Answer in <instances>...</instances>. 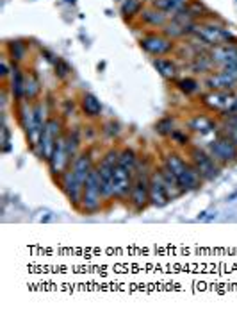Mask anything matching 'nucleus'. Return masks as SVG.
Masks as SVG:
<instances>
[{
    "label": "nucleus",
    "mask_w": 237,
    "mask_h": 313,
    "mask_svg": "<svg viewBox=\"0 0 237 313\" xmlns=\"http://www.w3.org/2000/svg\"><path fill=\"white\" fill-rule=\"evenodd\" d=\"M163 163L175 174L178 184H180L186 192H189V190H198V188L202 186V181H203L202 176L198 174V170L193 166L191 161H186L180 154L168 152L164 156Z\"/></svg>",
    "instance_id": "obj_1"
},
{
    "label": "nucleus",
    "mask_w": 237,
    "mask_h": 313,
    "mask_svg": "<svg viewBox=\"0 0 237 313\" xmlns=\"http://www.w3.org/2000/svg\"><path fill=\"white\" fill-rule=\"evenodd\" d=\"M194 38L205 43L207 47H216V45H223V43H237V38L232 34L228 29H225L220 23L212 22V20H202L196 22Z\"/></svg>",
    "instance_id": "obj_2"
},
{
    "label": "nucleus",
    "mask_w": 237,
    "mask_h": 313,
    "mask_svg": "<svg viewBox=\"0 0 237 313\" xmlns=\"http://www.w3.org/2000/svg\"><path fill=\"white\" fill-rule=\"evenodd\" d=\"M104 199H105V197H104V192H102L100 176H98V170H96V166H95L84 182V190H82L79 210L82 211V213L93 215V213L102 210V200Z\"/></svg>",
    "instance_id": "obj_3"
},
{
    "label": "nucleus",
    "mask_w": 237,
    "mask_h": 313,
    "mask_svg": "<svg viewBox=\"0 0 237 313\" xmlns=\"http://www.w3.org/2000/svg\"><path fill=\"white\" fill-rule=\"evenodd\" d=\"M187 156H189V161L198 170V174L202 176L203 181H214V179L220 177V163L207 150H203L200 147H189L187 148Z\"/></svg>",
    "instance_id": "obj_4"
},
{
    "label": "nucleus",
    "mask_w": 237,
    "mask_h": 313,
    "mask_svg": "<svg viewBox=\"0 0 237 313\" xmlns=\"http://www.w3.org/2000/svg\"><path fill=\"white\" fill-rule=\"evenodd\" d=\"M118 156L119 150L118 148H109L107 152L102 156V160L96 163V170L100 176L102 182V192L105 199H113V176H114V168L118 166Z\"/></svg>",
    "instance_id": "obj_5"
},
{
    "label": "nucleus",
    "mask_w": 237,
    "mask_h": 313,
    "mask_svg": "<svg viewBox=\"0 0 237 313\" xmlns=\"http://www.w3.org/2000/svg\"><path fill=\"white\" fill-rule=\"evenodd\" d=\"M62 120L57 118V116H50L46 120L45 124V129L41 132V140H40V147H38V156L41 160L48 161L52 158V152L56 148V143L57 140L62 136Z\"/></svg>",
    "instance_id": "obj_6"
},
{
    "label": "nucleus",
    "mask_w": 237,
    "mask_h": 313,
    "mask_svg": "<svg viewBox=\"0 0 237 313\" xmlns=\"http://www.w3.org/2000/svg\"><path fill=\"white\" fill-rule=\"evenodd\" d=\"M129 202L134 208V211H143L150 204V174L147 170L135 168Z\"/></svg>",
    "instance_id": "obj_7"
},
{
    "label": "nucleus",
    "mask_w": 237,
    "mask_h": 313,
    "mask_svg": "<svg viewBox=\"0 0 237 313\" xmlns=\"http://www.w3.org/2000/svg\"><path fill=\"white\" fill-rule=\"evenodd\" d=\"M207 152L220 165H228V163H236L237 161V145L223 132H218V136L212 142H209Z\"/></svg>",
    "instance_id": "obj_8"
},
{
    "label": "nucleus",
    "mask_w": 237,
    "mask_h": 313,
    "mask_svg": "<svg viewBox=\"0 0 237 313\" xmlns=\"http://www.w3.org/2000/svg\"><path fill=\"white\" fill-rule=\"evenodd\" d=\"M139 45L147 54L153 57H163L168 56L169 52L175 50V43L173 40H169L168 36L164 34H157V33H150V34H145L139 40Z\"/></svg>",
    "instance_id": "obj_9"
},
{
    "label": "nucleus",
    "mask_w": 237,
    "mask_h": 313,
    "mask_svg": "<svg viewBox=\"0 0 237 313\" xmlns=\"http://www.w3.org/2000/svg\"><path fill=\"white\" fill-rule=\"evenodd\" d=\"M48 166H50V172L54 177H59L64 174V172L70 168L72 165V160H70V154H68V148H66V140H64V134H62L56 143V148L52 152V158L48 161Z\"/></svg>",
    "instance_id": "obj_10"
},
{
    "label": "nucleus",
    "mask_w": 237,
    "mask_h": 313,
    "mask_svg": "<svg viewBox=\"0 0 237 313\" xmlns=\"http://www.w3.org/2000/svg\"><path fill=\"white\" fill-rule=\"evenodd\" d=\"M236 100V93L234 91H221V90H210L202 97V104L210 111L216 113H223L232 108V104Z\"/></svg>",
    "instance_id": "obj_11"
},
{
    "label": "nucleus",
    "mask_w": 237,
    "mask_h": 313,
    "mask_svg": "<svg viewBox=\"0 0 237 313\" xmlns=\"http://www.w3.org/2000/svg\"><path fill=\"white\" fill-rule=\"evenodd\" d=\"M169 192L166 184H164L163 177H161V172L159 168L150 174V206L153 208H164V206L169 204Z\"/></svg>",
    "instance_id": "obj_12"
},
{
    "label": "nucleus",
    "mask_w": 237,
    "mask_h": 313,
    "mask_svg": "<svg viewBox=\"0 0 237 313\" xmlns=\"http://www.w3.org/2000/svg\"><path fill=\"white\" fill-rule=\"evenodd\" d=\"M132 182H134V172L125 170L123 166H116L113 176V194L114 199L125 200L130 197V190H132Z\"/></svg>",
    "instance_id": "obj_13"
},
{
    "label": "nucleus",
    "mask_w": 237,
    "mask_h": 313,
    "mask_svg": "<svg viewBox=\"0 0 237 313\" xmlns=\"http://www.w3.org/2000/svg\"><path fill=\"white\" fill-rule=\"evenodd\" d=\"M59 184H61V190L64 192V195L68 197V200H70L75 208H79L84 184H80V182L77 181V177H75V174H74L72 168H68V170L59 177Z\"/></svg>",
    "instance_id": "obj_14"
},
{
    "label": "nucleus",
    "mask_w": 237,
    "mask_h": 313,
    "mask_svg": "<svg viewBox=\"0 0 237 313\" xmlns=\"http://www.w3.org/2000/svg\"><path fill=\"white\" fill-rule=\"evenodd\" d=\"M209 57L214 66L225 68L237 61V43H223L209 49Z\"/></svg>",
    "instance_id": "obj_15"
},
{
    "label": "nucleus",
    "mask_w": 237,
    "mask_h": 313,
    "mask_svg": "<svg viewBox=\"0 0 237 313\" xmlns=\"http://www.w3.org/2000/svg\"><path fill=\"white\" fill-rule=\"evenodd\" d=\"M95 166L96 165H95V160H93L91 150H80V152L75 156V160L72 161L70 168L74 170L77 181H79L80 184H84L86 179H88V176H89L91 170H93Z\"/></svg>",
    "instance_id": "obj_16"
},
{
    "label": "nucleus",
    "mask_w": 237,
    "mask_h": 313,
    "mask_svg": "<svg viewBox=\"0 0 237 313\" xmlns=\"http://www.w3.org/2000/svg\"><path fill=\"white\" fill-rule=\"evenodd\" d=\"M205 86L209 90H221V91H234L237 88V81L232 77L228 72L220 70V72H212L210 75H207L205 79Z\"/></svg>",
    "instance_id": "obj_17"
},
{
    "label": "nucleus",
    "mask_w": 237,
    "mask_h": 313,
    "mask_svg": "<svg viewBox=\"0 0 237 313\" xmlns=\"http://www.w3.org/2000/svg\"><path fill=\"white\" fill-rule=\"evenodd\" d=\"M187 129L194 134H200V136H209L218 129V124L216 120H212L210 116H205V115H194L189 122H187Z\"/></svg>",
    "instance_id": "obj_18"
},
{
    "label": "nucleus",
    "mask_w": 237,
    "mask_h": 313,
    "mask_svg": "<svg viewBox=\"0 0 237 313\" xmlns=\"http://www.w3.org/2000/svg\"><path fill=\"white\" fill-rule=\"evenodd\" d=\"M139 20H141L143 23L150 25V27H164V25L168 23L169 16L164 11L157 9V7L148 6V7H143L141 15H139Z\"/></svg>",
    "instance_id": "obj_19"
},
{
    "label": "nucleus",
    "mask_w": 237,
    "mask_h": 313,
    "mask_svg": "<svg viewBox=\"0 0 237 313\" xmlns=\"http://www.w3.org/2000/svg\"><path fill=\"white\" fill-rule=\"evenodd\" d=\"M9 90H11V95L16 102H22L23 99H25V75H23V72L18 68L16 65H13Z\"/></svg>",
    "instance_id": "obj_20"
},
{
    "label": "nucleus",
    "mask_w": 237,
    "mask_h": 313,
    "mask_svg": "<svg viewBox=\"0 0 237 313\" xmlns=\"http://www.w3.org/2000/svg\"><path fill=\"white\" fill-rule=\"evenodd\" d=\"M191 2L193 0H152L150 6L157 7V9L164 11L169 18H171V16H175L177 13L184 11Z\"/></svg>",
    "instance_id": "obj_21"
},
{
    "label": "nucleus",
    "mask_w": 237,
    "mask_h": 313,
    "mask_svg": "<svg viewBox=\"0 0 237 313\" xmlns=\"http://www.w3.org/2000/svg\"><path fill=\"white\" fill-rule=\"evenodd\" d=\"M80 109L88 118H98L102 115V102L93 93H84L80 97Z\"/></svg>",
    "instance_id": "obj_22"
},
{
    "label": "nucleus",
    "mask_w": 237,
    "mask_h": 313,
    "mask_svg": "<svg viewBox=\"0 0 237 313\" xmlns=\"http://www.w3.org/2000/svg\"><path fill=\"white\" fill-rule=\"evenodd\" d=\"M153 66L157 70L161 77L168 81H175L177 74H178V68H177L175 61H171L168 57H153Z\"/></svg>",
    "instance_id": "obj_23"
},
{
    "label": "nucleus",
    "mask_w": 237,
    "mask_h": 313,
    "mask_svg": "<svg viewBox=\"0 0 237 313\" xmlns=\"http://www.w3.org/2000/svg\"><path fill=\"white\" fill-rule=\"evenodd\" d=\"M220 116L223 120V131L221 132L226 134L237 145V113L236 111H223Z\"/></svg>",
    "instance_id": "obj_24"
},
{
    "label": "nucleus",
    "mask_w": 237,
    "mask_h": 313,
    "mask_svg": "<svg viewBox=\"0 0 237 313\" xmlns=\"http://www.w3.org/2000/svg\"><path fill=\"white\" fill-rule=\"evenodd\" d=\"M143 0H123V2H119V11L123 15L125 20H132V18L139 16L143 11Z\"/></svg>",
    "instance_id": "obj_25"
},
{
    "label": "nucleus",
    "mask_w": 237,
    "mask_h": 313,
    "mask_svg": "<svg viewBox=\"0 0 237 313\" xmlns=\"http://www.w3.org/2000/svg\"><path fill=\"white\" fill-rule=\"evenodd\" d=\"M118 165H119V166H123L125 170L135 172V168H137V154H135L134 148L123 147L121 150H119Z\"/></svg>",
    "instance_id": "obj_26"
},
{
    "label": "nucleus",
    "mask_w": 237,
    "mask_h": 313,
    "mask_svg": "<svg viewBox=\"0 0 237 313\" xmlns=\"http://www.w3.org/2000/svg\"><path fill=\"white\" fill-rule=\"evenodd\" d=\"M41 93V82L38 79V75L30 72L29 75H25V99L27 100H36Z\"/></svg>",
    "instance_id": "obj_27"
},
{
    "label": "nucleus",
    "mask_w": 237,
    "mask_h": 313,
    "mask_svg": "<svg viewBox=\"0 0 237 313\" xmlns=\"http://www.w3.org/2000/svg\"><path fill=\"white\" fill-rule=\"evenodd\" d=\"M175 131V120L171 116H166V118H161L155 124V132L161 134V136H171Z\"/></svg>",
    "instance_id": "obj_28"
},
{
    "label": "nucleus",
    "mask_w": 237,
    "mask_h": 313,
    "mask_svg": "<svg viewBox=\"0 0 237 313\" xmlns=\"http://www.w3.org/2000/svg\"><path fill=\"white\" fill-rule=\"evenodd\" d=\"M177 88L186 95H193V93H196L200 90V82L196 79H193V77H184V79L177 81Z\"/></svg>",
    "instance_id": "obj_29"
},
{
    "label": "nucleus",
    "mask_w": 237,
    "mask_h": 313,
    "mask_svg": "<svg viewBox=\"0 0 237 313\" xmlns=\"http://www.w3.org/2000/svg\"><path fill=\"white\" fill-rule=\"evenodd\" d=\"M7 50H9V57L13 59V63L22 61L23 56H25V45L22 41H9L7 43Z\"/></svg>",
    "instance_id": "obj_30"
},
{
    "label": "nucleus",
    "mask_w": 237,
    "mask_h": 313,
    "mask_svg": "<svg viewBox=\"0 0 237 313\" xmlns=\"http://www.w3.org/2000/svg\"><path fill=\"white\" fill-rule=\"evenodd\" d=\"M171 140L177 143V145H180V147H189V143H191V140H189V136H187L184 131H178V129H175L173 131V134H171Z\"/></svg>",
    "instance_id": "obj_31"
},
{
    "label": "nucleus",
    "mask_w": 237,
    "mask_h": 313,
    "mask_svg": "<svg viewBox=\"0 0 237 313\" xmlns=\"http://www.w3.org/2000/svg\"><path fill=\"white\" fill-rule=\"evenodd\" d=\"M68 74H70V66H68L62 59H57L56 61V75L57 77H61V79H64Z\"/></svg>",
    "instance_id": "obj_32"
},
{
    "label": "nucleus",
    "mask_w": 237,
    "mask_h": 313,
    "mask_svg": "<svg viewBox=\"0 0 237 313\" xmlns=\"http://www.w3.org/2000/svg\"><path fill=\"white\" fill-rule=\"evenodd\" d=\"M0 75H2V77H7V75H9V66H7L6 59H2V65H0Z\"/></svg>",
    "instance_id": "obj_33"
},
{
    "label": "nucleus",
    "mask_w": 237,
    "mask_h": 313,
    "mask_svg": "<svg viewBox=\"0 0 237 313\" xmlns=\"http://www.w3.org/2000/svg\"><path fill=\"white\" fill-rule=\"evenodd\" d=\"M143 2H152V0H143Z\"/></svg>",
    "instance_id": "obj_34"
}]
</instances>
